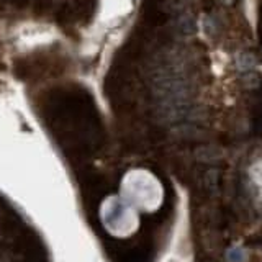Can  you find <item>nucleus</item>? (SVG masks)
Masks as SVG:
<instances>
[{
	"mask_svg": "<svg viewBox=\"0 0 262 262\" xmlns=\"http://www.w3.org/2000/svg\"><path fill=\"white\" fill-rule=\"evenodd\" d=\"M259 38L262 43V7H260V16H259Z\"/></svg>",
	"mask_w": 262,
	"mask_h": 262,
	"instance_id": "1",
	"label": "nucleus"
},
{
	"mask_svg": "<svg viewBox=\"0 0 262 262\" xmlns=\"http://www.w3.org/2000/svg\"><path fill=\"white\" fill-rule=\"evenodd\" d=\"M2 244H4V234L0 233V248H2Z\"/></svg>",
	"mask_w": 262,
	"mask_h": 262,
	"instance_id": "2",
	"label": "nucleus"
}]
</instances>
